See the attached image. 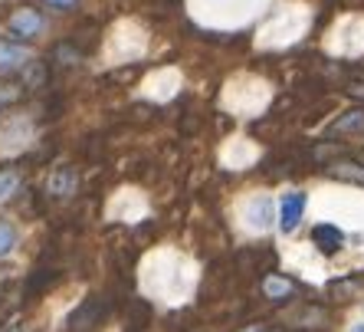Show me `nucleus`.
I'll use <instances>...</instances> for the list:
<instances>
[{
    "mask_svg": "<svg viewBox=\"0 0 364 332\" xmlns=\"http://www.w3.org/2000/svg\"><path fill=\"white\" fill-rule=\"evenodd\" d=\"M20 185H23V175H20L17 165H0V204L17 194Z\"/></svg>",
    "mask_w": 364,
    "mask_h": 332,
    "instance_id": "11",
    "label": "nucleus"
},
{
    "mask_svg": "<svg viewBox=\"0 0 364 332\" xmlns=\"http://www.w3.org/2000/svg\"><path fill=\"white\" fill-rule=\"evenodd\" d=\"M246 221L253 224V227H269L272 221V204H269V197H256V201H250V207H246Z\"/></svg>",
    "mask_w": 364,
    "mask_h": 332,
    "instance_id": "12",
    "label": "nucleus"
},
{
    "mask_svg": "<svg viewBox=\"0 0 364 332\" xmlns=\"http://www.w3.org/2000/svg\"><path fill=\"white\" fill-rule=\"evenodd\" d=\"M7 30H10V36H17L20 43H30L46 30V17H43L36 7H17L7 17Z\"/></svg>",
    "mask_w": 364,
    "mask_h": 332,
    "instance_id": "2",
    "label": "nucleus"
},
{
    "mask_svg": "<svg viewBox=\"0 0 364 332\" xmlns=\"http://www.w3.org/2000/svg\"><path fill=\"white\" fill-rule=\"evenodd\" d=\"M361 290H364L361 276H345V280L328 283V293L335 296V303H355V299L361 296Z\"/></svg>",
    "mask_w": 364,
    "mask_h": 332,
    "instance_id": "10",
    "label": "nucleus"
},
{
    "mask_svg": "<svg viewBox=\"0 0 364 332\" xmlns=\"http://www.w3.org/2000/svg\"><path fill=\"white\" fill-rule=\"evenodd\" d=\"M46 7H53V10H69V7H76L79 0H43Z\"/></svg>",
    "mask_w": 364,
    "mask_h": 332,
    "instance_id": "16",
    "label": "nucleus"
},
{
    "mask_svg": "<svg viewBox=\"0 0 364 332\" xmlns=\"http://www.w3.org/2000/svg\"><path fill=\"white\" fill-rule=\"evenodd\" d=\"M305 191H289L282 194L279 201V230L282 234H292V230L302 224V214H305Z\"/></svg>",
    "mask_w": 364,
    "mask_h": 332,
    "instance_id": "4",
    "label": "nucleus"
},
{
    "mask_svg": "<svg viewBox=\"0 0 364 332\" xmlns=\"http://www.w3.org/2000/svg\"><path fill=\"white\" fill-rule=\"evenodd\" d=\"M328 326V309L305 303L299 313L289 316V329H325Z\"/></svg>",
    "mask_w": 364,
    "mask_h": 332,
    "instance_id": "8",
    "label": "nucleus"
},
{
    "mask_svg": "<svg viewBox=\"0 0 364 332\" xmlns=\"http://www.w3.org/2000/svg\"><path fill=\"white\" fill-rule=\"evenodd\" d=\"M312 240L325 256H331V254H338V250L345 247V230H341L338 224H315Z\"/></svg>",
    "mask_w": 364,
    "mask_h": 332,
    "instance_id": "6",
    "label": "nucleus"
},
{
    "mask_svg": "<svg viewBox=\"0 0 364 332\" xmlns=\"http://www.w3.org/2000/svg\"><path fill=\"white\" fill-rule=\"evenodd\" d=\"M240 332H276V329L266 326V323H253V326H246V329H240Z\"/></svg>",
    "mask_w": 364,
    "mask_h": 332,
    "instance_id": "17",
    "label": "nucleus"
},
{
    "mask_svg": "<svg viewBox=\"0 0 364 332\" xmlns=\"http://www.w3.org/2000/svg\"><path fill=\"white\" fill-rule=\"evenodd\" d=\"M30 60H33V53H30L26 43L0 36V79H10V76H17V73H23L30 66Z\"/></svg>",
    "mask_w": 364,
    "mask_h": 332,
    "instance_id": "3",
    "label": "nucleus"
},
{
    "mask_svg": "<svg viewBox=\"0 0 364 332\" xmlns=\"http://www.w3.org/2000/svg\"><path fill=\"white\" fill-rule=\"evenodd\" d=\"M355 332H364V323H361V326H355Z\"/></svg>",
    "mask_w": 364,
    "mask_h": 332,
    "instance_id": "19",
    "label": "nucleus"
},
{
    "mask_svg": "<svg viewBox=\"0 0 364 332\" xmlns=\"http://www.w3.org/2000/svg\"><path fill=\"white\" fill-rule=\"evenodd\" d=\"M331 132H335V135L364 132V109H351V112H345V115H338V119H335V125H331Z\"/></svg>",
    "mask_w": 364,
    "mask_h": 332,
    "instance_id": "13",
    "label": "nucleus"
},
{
    "mask_svg": "<svg viewBox=\"0 0 364 332\" xmlns=\"http://www.w3.org/2000/svg\"><path fill=\"white\" fill-rule=\"evenodd\" d=\"M17 240H20V234H17V227L10 221H4L0 217V260L7 254H14V247H17Z\"/></svg>",
    "mask_w": 364,
    "mask_h": 332,
    "instance_id": "14",
    "label": "nucleus"
},
{
    "mask_svg": "<svg viewBox=\"0 0 364 332\" xmlns=\"http://www.w3.org/2000/svg\"><path fill=\"white\" fill-rule=\"evenodd\" d=\"M76 187H79V171L73 168V165H63V168H56L50 175V181H46V194L66 201V197L76 194Z\"/></svg>",
    "mask_w": 364,
    "mask_h": 332,
    "instance_id": "5",
    "label": "nucleus"
},
{
    "mask_svg": "<svg viewBox=\"0 0 364 332\" xmlns=\"http://www.w3.org/2000/svg\"><path fill=\"white\" fill-rule=\"evenodd\" d=\"M331 178L345 181V185H361L364 187V162H355V158H335V162L325 165Z\"/></svg>",
    "mask_w": 364,
    "mask_h": 332,
    "instance_id": "9",
    "label": "nucleus"
},
{
    "mask_svg": "<svg viewBox=\"0 0 364 332\" xmlns=\"http://www.w3.org/2000/svg\"><path fill=\"white\" fill-rule=\"evenodd\" d=\"M296 290H299V283L292 276H282V273H269L263 280V296L269 303H289V299L296 296Z\"/></svg>",
    "mask_w": 364,
    "mask_h": 332,
    "instance_id": "7",
    "label": "nucleus"
},
{
    "mask_svg": "<svg viewBox=\"0 0 364 332\" xmlns=\"http://www.w3.org/2000/svg\"><path fill=\"white\" fill-rule=\"evenodd\" d=\"M351 95H361V99H364V85L355 83V85H351Z\"/></svg>",
    "mask_w": 364,
    "mask_h": 332,
    "instance_id": "18",
    "label": "nucleus"
},
{
    "mask_svg": "<svg viewBox=\"0 0 364 332\" xmlns=\"http://www.w3.org/2000/svg\"><path fill=\"white\" fill-rule=\"evenodd\" d=\"M23 99V85L20 83H4L0 79V112L10 109V105H17Z\"/></svg>",
    "mask_w": 364,
    "mask_h": 332,
    "instance_id": "15",
    "label": "nucleus"
},
{
    "mask_svg": "<svg viewBox=\"0 0 364 332\" xmlns=\"http://www.w3.org/2000/svg\"><path fill=\"white\" fill-rule=\"evenodd\" d=\"M109 316V303L102 296H85L66 319V329L63 332H92L95 326H102V319Z\"/></svg>",
    "mask_w": 364,
    "mask_h": 332,
    "instance_id": "1",
    "label": "nucleus"
}]
</instances>
